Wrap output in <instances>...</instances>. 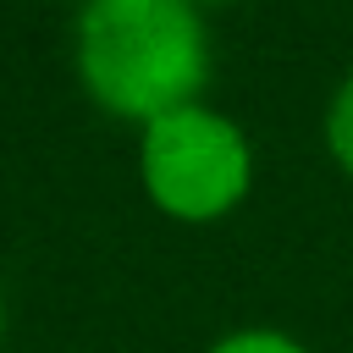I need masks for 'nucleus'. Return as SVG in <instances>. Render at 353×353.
I'll return each instance as SVG.
<instances>
[{"label": "nucleus", "instance_id": "39448f33", "mask_svg": "<svg viewBox=\"0 0 353 353\" xmlns=\"http://www.w3.org/2000/svg\"><path fill=\"white\" fill-rule=\"evenodd\" d=\"M0 342H6V287H0Z\"/></svg>", "mask_w": 353, "mask_h": 353}, {"label": "nucleus", "instance_id": "423d86ee", "mask_svg": "<svg viewBox=\"0 0 353 353\" xmlns=\"http://www.w3.org/2000/svg\"><path fill=\"white\" fill-rule=\"evenodd\" d=\"M193 6H199V0H193Z\"/></svg>", "mask_w": 353, "mask_h": 353}, {"label": "nucleus", "instance_id": "20e7f679", "mask_svg": "<svg viewBox=\"0 0 353 353\" xmlns=\"http://www.w3.org/2000/svg\"><path fill=\"white\" fill-rule=\"evenodd\" d=\"M325 149H331V160L353 176V72L342 77V88H336L331 105H325Z\"/></svg>", "mask_w": 353, "mask_h": 353}, {"label": "nucleus", "instance_id": "f03ea898", "mask_svg": "<svg viewBox=\"0 0 353 353\" xmlns=\"http://www.w3.org/2000/svg\"><path fill=\"white\" fill-rule=\"evenodd\" d=\"M138 182L171 221L204 226L232 215L254 188V149L243 127L210 105H182L138 132Z\"/></svg>", "mask_w": 353, "mask_h": 353}, {"label": "nucleus", "instance_id": "f257e3e1", "mask_svg": "<svg viewBox=\"0 0 353 353\" xmlns=\"http://www.w3.org/2000/svg\"><path fill=\"white\" fill-rule=\"evenodd\" d=\"M77 77L88 99L121 121L149 127L199 99L210 77V39L193 0H83Z\"/></svg>", "mask_w": 353, "mask_h": 353}, {"label": "nucleus", "instance_id": "7ed1b4c3", "mask_svg": "<svg viewBox=\"0 0 353 353\" xmlns=\"http://www.w3.org/2000/svg\"><path fill=\"white\" fill-rule=\"evenodd\" d=\"M204 353H309L292 331H276V325H237L226 336H215Z\"/></svg>", "mask_w": 353, "mask_h": 353}]
</instances>
